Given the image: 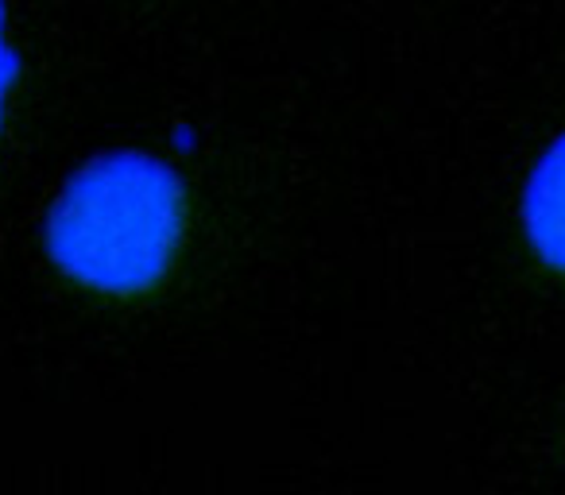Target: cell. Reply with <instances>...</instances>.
<instances>
[{
  "label": "cell",
  "mask_w": 565,
  "mask_h": 495,
  "mask_svg": "<svg viewBox=\"0 0 565 495\" xmlns=\"http://www.w3.org/2000/svg\"><path fill=\"white\" fill-rule=\"evenodd\" d=\"M182 233V186L167 163L113 151L63 186L47 217V252L78 283L140 294L167 276Z\"/></svg>",
  "instance_id": "cell-1"
},
{
  "label": "cell",
  "mask_w": 565,
  "mask_h": 495,
  "mask_svg": "<svg viewBox=\"0 0 565 495\" xmlns=\"http://www.w3.org/2000/svg\"><path fill=\"white\" fill-rule=\"evenodd\" d=\"M523 225L539 260L565 276V136L550 143L526 182Z\"/></svg>",
  "instance_id": "cell-2"
},
{
  "label": "cell",
  "mask_w": 565,
  "mask_h": 495,
  "mask_svg": "<svg viewBox=\"0 0 565 495\" xmlns=\"http://www.w3.org/2000/svg\"><path fill=\"white\" fill-rule=\"evenodd\" d=\"M20 74V58L17 51L4 40V0H0V125H4V101H9V89Z\"/></svg>",
  "instance_id": "cell-3"
}]
</instances>
